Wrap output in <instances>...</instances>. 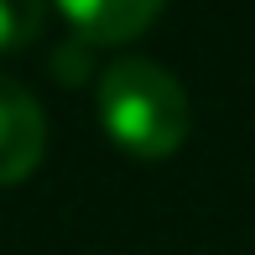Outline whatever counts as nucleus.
<instances>
[{"mask_svg": "<svg viewBox=\"0 0 255 255\" xmlns=\"http://www.w3.org/2000/svg\"><path fill=\"white\" fill-rule=\"evenodd\" d=\"M47 146V115L26 84L0 73V188L31 177Z\"/></svg>", "mask_w": 255, "mask_h": 255, "instance_id": "2", "label": "nucleus"}, {"mask_svg": "<svg viewBox=\"0 0 255 255\" xmlns=\"http://www.w3.org/2000/svg\"><path fill=\"white\" fill-rule=\"evenodd\" d=\"M99 120L115 146L141 161H161L188 141V89L151 57H120L99 73Z\"/></svg>", "mask_w": 255, "mask_h": 255, "instance_id": "1", "label": "nucleus"}, {"mask_svg": "<svg viewBox=\"0 0 255 255\" xmlns=\"http://www.w3.org/2000/svg\"><path fill=\"white\" fill-rule=\"evenodd\" d=\"M84 42H130L161 16L167 0H57Z\"/></svg>", "mask_w": 255, "mask_h": 255, "instance_id": "3", "label": "nucleus"}, {"mask_svg": "<svg viewBox=\"0 0 255 255\" xmlns=\"http://www.w3.org/2000/svg\"><path fill=\"white\" fill-rule=\"evenodd\" d=\"M52 68H57L63 78H84V68H89V42H84V47L68 42L63 52H52Z\"/></svg>", "mask_w": 255, "mask_h": 255, "instance_id": "5", "label": "nucleus"}, {"mask_svg": "<svg viewBox=\"0 0 255 255\" xmlns=\"http://www.w3.org/2000/svg\"><path fill=\"white\" fill-rule=\"evenodd\" d=\"M42 16H47L42 0H0V52L26 47L42 31Z\"/></svg>", "mask_w": 255, "mask_h": 255, "instance_id": "4", "label": "nucleus"}]
</instances>
